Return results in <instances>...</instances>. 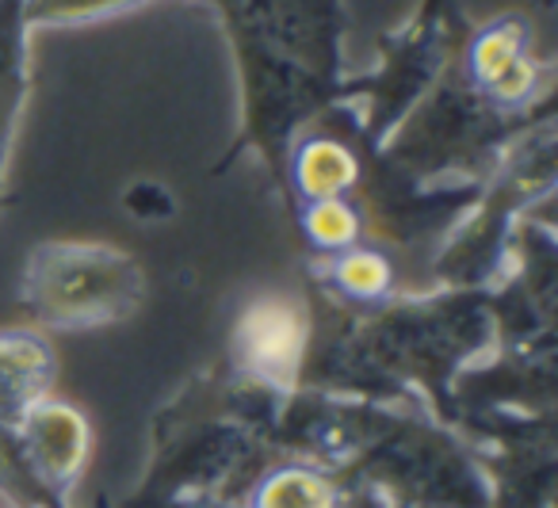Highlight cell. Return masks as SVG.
<instances>
[{"label":"cell","instance_id":"cell-1","mask_svg":"<svg viewBox=\"0 0 558 508\" xmlns=\"http://www.w3.org/2000/svg\"><path fill=\"white\" fill-rule=\"evenodd\" d=\"M142 299V271L126 253L108 245L54 241L32 253L24 302L43 322L62 329L116 322Z\"/></svg>","mask_w":558,"mask_h":508},{"label":"cell","instance_id":"cell-2","mask_svg":"<svg viewBox=\"0 0 558 508\" xmlns=\"http://www.w3.org/2000/svg\"><path fill=\"white\" fill-rule=\"evenodd\" d=\"M527 43H532V24L517 12L489 20L474 32L466 27L459 35V47H463V65L471 73V85L486 93L494 104H505V108H517L527 96H535V88L547 81V65L532 62Z\"/></svg>","mask_w":558,"mask_h":508},{"label":"cell","instance_id":"cell-3","mask_svg":"<svg viewBox=\"0 0 558 508\" xmlns=\"http://www.w3.org/2000/svg\"><path fill=\"white\" fill-rule=\"evenodd\" d=\"M311 340V322L306 310L288 294H264L245 310L233 348H238L241 367L253 378L271 386H291L299 378Z\"/></svg>","mask_w":558,"mask_h":508},{"label":"cell","instance_id":"cell-4","mask_svg":"<svg viewBox=\"0 0 558 508\" xmlns=\"http://www.w3.org/2000/svg\"><path fill=\"white\" fill-rule=\"evenodd\" d=\"M24 444L35 470L50 485L65 489L88 462V421L65 401H35L24 413Z\"/></svg>","mask_w":558,"mask_h":508},{"label":"cell","instance_id":"cell-5","mask_svg":"<svg viewBox=\"0 0 558 508\" xmlns=\"http://www.w3.org/2000/svg\"><path fill=\"white\" fill-rule=\"evenodd\" d=\"M27 0H0V172L27 96Z\"/></svg>","mask_w":558,"mask_h":508},{"label":"cell","instance_id":"cell-6","mask_svg":"<svg viewBox=\"0 0 558 508\" xmlns=\"http://www.w3.org/2000/svg\"><path fill=\"white\" fill-rule=\"evenodd\" d=\"M50 375H54V355L35 337H0V413H24L27 406L43 398Z\"/></svg>","mask_w":558,"mask_h":508},{"label":"cell","instance_id":"cell-7","mask_svg":"<svg viewBox=\"0 0 558 508\" xmlns=\"http://www.w3.org/2000/svg\"><path fill=\"white\" fill-rule=\"evenodd\" d=\"M360 177L352 149L337 138H311L295 157V184L306 199H337Z\"/></svg>","mask_w":558,"mask_h":508},{"label":"cell","instance_id":"cell-8","mask_svg":"<svg viewBox=\"0 0 558 508\" xmlns=\"http://www.w3.org/2000/svg\"><path fill=\"white\" fill-rule=\"evenodd\" d=\"M337 493L314 470H276L256 493V508H333Z\"/></svg>","mask_w":558,"mask_h":508},{"label":"cell","instance_id":"cell-9","mask_svg":"<svg viewBox=\"0 0 558 508\" xmlns=\"http://www.w3.org/2000/svg\"><path fill=\"white\" fill-rule=\"evenodd\" d=\"M303 230L326 253H344L360 238V218L341 195L337 199H314L303 215Z\"/></svg>","mask_w":558,"mask_h":508},{"label":"cell","instance_id":"cell-10","mask_svg":"<svg viewBox=\"0 0 558 508\" xmlns=\"http://www.w3.org/2000/svg\"><path fill=\"white\" fill-rule=\"evenodd\" d=\"M333 279L352 299H379L395 279V271H390L387 256L372 253V249H349L333 261Z\"/></svg>","mask_w":558,"mask_h":508},{"label":"cell","instance_id":"cell-11","mask_svg":"<svg viewBox=\"0 0 558 508\" xmlns=\"http://www.w3.org/2000/svg\"><path fill=\"white\" fill-rule=\"evenodd\" d=\"M126 4H138V0H27V20L32 27L39 24H77V20L108 16Z\"/></svg>","mask_w":558,"mask_h":508}]
</instances>
